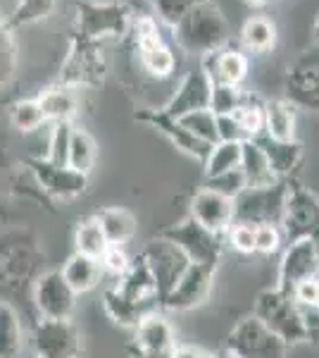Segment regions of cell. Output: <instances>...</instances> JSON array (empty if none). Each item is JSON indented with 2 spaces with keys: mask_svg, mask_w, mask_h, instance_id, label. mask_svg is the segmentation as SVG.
I'll return each instance as SVG.
<instances>
[{
  "mask_svg": "<svg viewBox=\"0 0 319 358\" xmlns=\"http://www.w3.org/2000/svg\"><path fill=\"white\" fill-rule=\"evenodd\" d=\"M214 122H217V141H246V134L234 115H214Z\"/></svg>",
  "mask_w": 319,
  "mask_h": 358,
  "instance_id": "cell-47",
  "label": "cell"
},
{
  "mask_svg": "<svg viewBox=\"0 0 319 358\" xmlns=\"http://www.w3.org/2000/svg\"><path fill=\"white\" fill-rule=\"evenodd\" d=\"M288 179H276L269 187H246L231 201V224H279L286 206Z\"/></svg>",
  "mask_w": 319,
  "mask_h": 358,
  "instance_id": "cell-2",
  "label": "cell"
},
{
  "mask_svg": "<svg viewBox=\"0 0 319 358\" xmlns=\"http://www.w3.org/2000/svg\"><path fill=\"white\" fill-rule=\"evenodd\" d=\"M55 8V0H17V8L13 13V20L8 24L22 27V24H34L38 20H45Z\"/></svg>",
  "mask_w": 319,
  "mask_h": 358,
  "instance_id": "cell-40",
  "label": "cell"
},
{
  "mask_svg": "<svg viewBox=\"0 0 319 358\" xmlns=\"http://www.w3.org/2000/svg\"><path fill=\"white\" fill-rule=\"evenodd\" d=\"M103 69L105 65H103V57L96 53V43L79 41L74 53L67 57L65 67H62L60 84L77 89L81 84L98 82V79H103Z\"/></svg>",
  "mask_w": 319,
  "mask_h": 358,
  "instance_id": "cell-20",
  "label": "cell"
},
{
  "mask_svg": "<svg viewBox=\"0 0 319 358\" xmlns=\"http://www.w3.org/2000/svg\"><path fill=\"white\" fill-rule=\"evenodd\" d=\"M103 308H105V313L112 317L117 325L133 327V330H136L138 322H141L143 317L155 313V310L146 308V306L129 301L124 294L117 292V287H110V289H105V294H103Z\"/></svg>",
  "mask_w": 319,
  "mask_h": 358,
  "instance_id": "cell-29",
  "label": "cell"
},
{
  "mask_svg": "<svg viewBox=\"0 0 319 358\" xmlns=\"http://www.w3.org/2000/svg\"><path fill=\"white\" fill-rule=\"evenodd\" d=\"M315 275H319V248L312 244L310 239L293 241V244H288V248L283 251L276 289L293 296L295 287L303 285L305 280H310V277H315Z\"/></svg>",
  "mask_w": 319,
  "mask_h": 358,
  "instance_id": "cell-14",
  "label": "cell"
},
{
  "mask_svg": "<svg viewBox=\"0 0 319 358\" xmlns=\"http://www.w3.org/2000/svg\"><path fill=\"white\" fill-rule=\"evenodd\" d=\"M179 122L186 127L195 138H200L202 143H210V146L217 143V122H214V113L210 108L184 115V117H179Z\"/></svg>",
  "mask_w": 319,
  "mask_h": 358,
  "instance_id": "cell-39",
  "label": "cell"
},
{
  "mask_svg": "<svg viewBox=\"0 0 319 358\" xmlns=\"http://www.w3.org/2000/svg\"><path fill=\"white\" fill-rule=\"evenodd\" d=\"M202 69L212 84L241 86L243 79L248 77V57L241 50H217V53L205 55Z\"/></svg>",
  "mask_w": 319,
  "mask_h": 358,
  "instance_id": "cell-22",
  "label": "cell"
},
{
  "mask_svg": "<svg viewBox=\"0 0 319 358\" xmlns=\"http://www.w3.org/2000/svg\"><path fill=\"white\" fill-rule=\"evenodd\" d=\"M96 163V141L86 129H77L74 127L72 138H69V151H67V167L74 172L89 175L91 167Z\"/></svg>",
  "mask_w": 319,
  "mask_h": 358,
  "instance_id": "cell-33",
  "label": "cell"
},
{
  "mask_svg": "<svg viewBox=\"0 0 319 358\" xmlns=\"http://www.w3.org/2000/svg\"><path fill=\"white\" fill-rule=\"evenodd\" d=\"M141 358H174V349L172 351H143Z\"/></svg>",
  "mask_w": 319,
  "mask_h": 358,
  "instance_id": "cell-52",
  "label": "cell"
},
{
  "mask_svg": "<svg viewBox=\"0 0 319 358\" xmlns=\"http://www.w3.org/2000/svg\"><path fill=\"white\" fill-rule=\"evenodd\" d=\"M136 120H141V122H148L153 129H158L162 136H167L174 146L179 148V151L193 155V158H198L205 163L207 153H210V143H202L200 138H195L191 131L184 127L179 120L170 117L165 110H146V113H138Z\"/></svg>",
  "mask_w": 319,
  "mask_h": 358,
  "instance_id": "cell-18",
  "label": "cell"
},
{
  "mask_svg": "<svg viewBox=\"0 0 319 358\" xmlns=\"http://www.w3.org/2000/svg\"><path fill=\"white\" fill-rule=\"evenodd\" d=\"M276 141H295V106L279 98L265 103V131Z\"/></svg>",
  "mask_w": 319,
  "mask_h": 358,
  "instance_id": "cell-28",
  "label": "cell"
},
{
  "mask_svg": "<svg viewBox=\"0 0 319 358\" xmlns=\"http://www.w3.org/2000/svg\"><path fill=\"white\" fill-rule=\"evenodd\" d=\"M246 177L243 172L236 167V170H229V172H222V175H214V177H205V187L202 189H210V192L224 196V199H231L234 201L243 189H246Z\"/></svg>",
  "mask_w": 319,
  "mask_h": 358,
  "instance_id": "cell-41",
  "label": "cell"
},
{
  "mask_svg": "<svg viewBox=\"0 0 319 358\" xmlns=\"http://www.w3.org/2000/svg\"><path fill=\"white\" fill-rule=\"evenodd\" d=\"M96 220L110 246H124L136 234V220L124 208H103L101 213H96Z\"/></svg>",
  "mask_w": 319,
  "mask_h": 358,
  "instance_id": "cell-30",
  "label": "cell"
},
{
  "mask_svg": "<svg viewBox=\"0 0 319 358\" xmlns=\"http://www.w3.org/2000/svg\"><path fill=\"white\" fill-rule=\"evenodd\" d=\"M241 41L251 53H267L276 41V29L265 17H251L241 29Z\"/></svg>",
  "mask_w": 319,
  "mask_h": 358,
  "instance_id": "cell-34",
  "label": "cell"
},
{
  "mask_svg": "<svg viewBox=\"0 0 319 358\" xmlns=\"http://www.w3.org/2000/svg\"><path fill=\"white\" fill-rule=\"evenodd\" d=\"M312 34H315V41L319 43V17L315 20V27H312Z\"/></svg>",
  "mask_w": 319,
  "mask_h": 358,
  "instance_id": "cell-53",
  "label": "cell"
},
{
  "mask_svg": "<svg viewBox=\"0 0 319 358\" xmlns=\"http://www.w3.org/2000/svg\"><path fill=\"white\" fill-rule=\"evenodd\" d=\"M291 106L319 110V48L307 50L288 74V98Z\"/></svg>",
  "mask_w": 319,
  "mask_h": 358,
  "instance_id": "cell-17",
  "label": "cell"
},
{
  "mask_svg": "<svg viewBox=\"0 0 319 358\" xmlns=\"http://www.w3.org/2000/svg\"><path fill=\"white\" fill-rule=\"evenodd\" d=\"M281 229L279 224H260L255 227V251L260 253H274L281 246Z\"/></svg>",
  "mask_w": 319,
  "mask_h": 358,
  "instance_id": "cell-45",
  "label": "cell"
},
{
  "mask_svg": "<svg viewBox=\"0 0 319 358\" xmlns=\"http://www.w3.org/2000/svg\"><path fill=\"white\" fill-rule=\"evenodd\" d=\"M107 239L103 234L101 224H98L96 215L91 217H84L79 224H77V232H74V251L77 253H84V256H91V258H98L101 261L103 253L107 251Z\"/></svg>",
  "mask_w": 319,
  "mask_h": 358,
  "instance_id": "cell-32",
  "label": "cell"
},
{
  "mask_svg": "<svg viewBox=\"0 0 319 358\" xmlns=\"http://www.w3.org/2000/svg\"><path fill=\"white\" fill-rule=\"evenodd\" d=\"M293 299L298 306H307V308H317L319 310V275L305 280L303 285L295 287Z\"/></svg>",
  "mask_w": 319,
  "mask_h": 358,
  "instance_id": "cell-49",
  "label": "cell"
},
{
  "mask_svg": "<svg viewBox=\"0 0 319 358\" xmlns=\"http://www.w3.org/2000/svg\"><path fill=\"white\" fill-rule=\"evenodd\" d=\"M253 315L260 322L276 334L286 346L305 342V325L300 306L295 303L291 294H283L281 289H265L255 299Z\"/></svg>",
  "mask_w": 319,
  "mask_h": 358,
  "instance_id": "cell-3",
  "label": "cell"
},
{
  "mask_svg": "<svg viewBox=\"0 0 319 358\" xmlns=\"http://www.w3.org/2000/svg\"><path fill=\"white\" fill-rule=\"evenodd\" d=\"M174 358H214L205 351H195V349H174Z\"/></svg>",
  "mask_w": 319,
  "mask_h": 358,
  "instance_id": "cell-51",
  "label": "cell"
},
{
  "mask_svg": "<svg viewBox=\"0 0 319 358\" xmlns=\"http://www.w3.org/2000/svg\"><path fill=\"white\" fill-rule=\"evenodd\" d=\"M234 117L239 120L246 141L258 138L265 131V103H260L255 96H248L243 106L234 113Z\"/></svg>",
  "mask_w": 319,
  "mask_h": 358,
  "instance_id": "cell-36",
  "label": "cell"
},
{
  "mask_svg": "<svg viewBox=\"0 0 319 358\" xmlns=\"http://www.w3.org/2000/svg\"><path fill=\"white\" fill-rule=\"evenodd\" d=\"M40 251L24 236L0 234V285L8 289H22L29 280L36 282Z\"/></svg>",
  "mask_w": 319,
  "mask_h": 358,
  "instance_id": "cell-7",
  "label": "cell"
},
{
  "mask_svg": "<svg viewBox=\"0 0 319 358\" xmlns=\"http://www.w3.org/2000/svg\"><path fill=\"white\" fill-rule=\"evenodd\" d=\"M251 141L258 143L265 151L267 160H269V167L279 179H288L291 172L300 165L303 160V143L298 141H276V138L260 134L258 138H251Z\"/></svg>",
  "mask_w": 319,
  "mask_h": 358,
  "instance_id": "cell-23",
  "label": "cell"
},
{
  "mask_svg": "<svg viewBox=\"0 0 319 358\" xmlns=\"http://www.w3.org/2000/svg\"><path fill=\"white\" fill-rule=\"evenodd\" d=\"M133 29H136V48L138 55H141L143 69L158 79H167L174 72L177 60H174L172 48L160 36V29L155 24V20L153 17H141L133 24Z\"/></svg>",
  "mask_w": 319,
  "mask_h": 358,
  "instance_id": "cell-12",
  "label": "cell"
},
{
  "mask_svg": "<svg viewBox=\"0 0 319 358\" xmlns=\"http://www.w3.org/2000/svg\"><path fill=\"white\" fill-rule=\"evenodd\" d=\"M114 287H117V292L124 294L129 301H136V303L146 306V308L155 310V313L162 308L158 287H155L153 275H150L148 265L143 263L141 256H138L136 261H131L129 270L119 277V282Z\"/></svg>",
  "mask_w": 319,
  "mask_h": 358,
  "instance_id": "cell-19",
  "label": "cell"
},
{
  "mask_svg": "<svg viewBox=\"0 0 319 358\" xmlns=\"http://www.w3.org/2000/svg\"><path fill=\"white\" fill-rule=\"evenodd\" d=\"M60 273L67 280V285L74 289V294H86L98 287V282H101V277H103V265L98 258H91V256H84V253L74 251L72 256L67 258V263L62 265Z\"/></svg>",
  "mask_w": 319,
  "mask_h": 358,
  "instance_id": "cell-25",
  "label": "cell"
},
{
  "mask_svg": "<svg viewBox=\"0 0 319 358\" xmlns=\"http://www.w3.org/2000/svg\"><path fill=\"white\" fill-rule=\"evenodd\" d=\"M241 165V143L236 141H217L205 158V177L222 175V172L236 170Z\"/></svg>",
  "mask_w": 319,
  "mask_h": 358,
  "instance_id": "cell-35",
  "label": "cell"
},
{
  "mask_svg": "<svg viewBox=\"0 0 319 358\" xmlns=\"http://www.w3.org/2000/svg\"><path fill=\"white\" fill-rule=\"evenodd\" d=\"M217 358H236V356H231V354H229V351H222V354H219Z\"/></svg>",
  "mask_w": 319,
  "mask_h": 358,
  "instance_id": "cell-54",
  "label": "cell"
},
{
  "mask_svg": "<svg viewBox=\"0 0 319 358\" xmlns=\"http://www.w3.org/2000/svg\"><path fill=\"white\" fill-rule=\"evenodd\" d=\"M10 122L20 131H34L45 122L43 110L38 106V98H22L10 108Z\"/></svg>",
  "mask_w": 319,
  "mask_h": 358,
  "instance_id": "cell-37",
  "label": "cell"
},
{
  "mask_svg": "<svg viewBox=\"0 0 319 358\" xmlns=\"http://www.w3.org/2000/svg\"><path fill=\"white\" fill-rule=\"evenodd\" d=\"M248 3H253V5H260V3H262V0H248Z\"/></svg>",
  "mask_w": 319,
  "mask_h": 358,
  "instance_id": "cell-55",
  "label": "cell"
},
{
  "mask_svg": "<svg viewBox=\"0 0 319 358\" xmlns=\"http://www.w3.org/2000/svg\"><path fill=\"white\" fill-rule=\"evenodd\" d=\"M24 351V332L17 310L10 303L0 301V358H22Z\"/></svg>",
  "mask_w": 319,
  "mask_h": 358,
  "instance_id": "cell-31",
  "label": "cell"
},
{
  "mask_svg": "<svg viewBox=\"0 0 319 358\" xmlns=\"http://www.w3.org/2000/svg\"><path fill=\"white\" fill-rule=\"evenodd\" d=\"M224 351L236 358H286L288 346L255 315L243 317L226 337Z\"/></svg>",
  "mask_w": 319,
  "mask_h": 358,
  "instance_id": "cell-8",
  "label": "cell"
},
{
  "mask_svg": "<svg viewBox=\"0 0 319 358\" xmlns=\"http://www.w3.org/2000/svg\"><path fill=\"white\" fill-rule=\"evenodd\" d=\"M212 280H214V268L191 263L186 273L179 277V282L174 285V289L162 299V308L172 310V313L195 308V306H200L207 299V294L212 289Z\"/></svg>",
  "mask_w": 319,
  "mask_h": 358,
  "instance_id": "cell-13",
  "label": "cell"
},
{
  "mask_svg": "<svg viewBox=\"0 0 319 358\" xmlns=\"http://www.w3.org/2000/svg\"><path fill=\"white\" fill-rule=\"evenodd\" d=\"M174 38H177V45L181 50L205 57L222 50V45L229 41V24H226L224 15L214 8L210 0H200L174 27Z\"/></svg>",
  "mask_w": 319,
  "mask_h": 358,
  "instance_id": "cell-1",
  "label": "cell"
},
{
  "mask_svg": "<svg viewBox=\"0 0 319 358\" xmlns=\"http://www.w3.org/2000/svg\"><path fill=\"white\" fill-rule=\"evenodd\" d=\"M210 91H212V82L207 79L205 69H191L186 77L181 79V84L177 86L174 96L170 98L162 110H165L170 117L179 120L188 113L195 110H207L210 108Z\"/></svg>",
  "mask_w": 319,
  "mask_h": 358,
  "instance_id": "cell-16",
  "label": "cell"
},
{
  "mask_svg": "<svg viewBox=\"0 0 319 358\" xmlns=\"http://www.w3.org/2000/svg\"><path fill=\"white\" fill-rule=\"evenodd\" d=\"M141 258H143V263L148 265L150 275H153L155 287H158V294H160V301L174 289L179 277L186 273V268L191 265L188 258L184 256L172 241L162 239V236L153 239L146 248H143Z\"/></svg>",
  "mask_w": 319,
  "mask_h": 358,
  "instance_id": "cell-10",
  "label": "cell"
},
{
  "mask_svg": "<svg viewBox=\"0 0 319 358\" xmlns=\"http://www.w3.org/2000/svg\"><path fill=\"white\" fill-rule=\"evenodd\" d=\"M31 344L36 358H79L81 332L69 317L65 320H45L40 317L34 327Z\"/></svg>",
  "mask_w": 319,
  "mask_h": 358,
  "instance_id": "cell-9",
  "label": "cell"
},
{
  "mask_svg": "<svg viewBox=\"0 0 319 358\" xmlns=\"http://www.w3.org/2000/svg\"><path fill=\"white\" fill-rule=\"evenodd\" d=\"M15 69V43L10 36V24L0 17V86L13 77Z\"/></svg>",
  "mask_w": 319,
  "mask_h": 358,
  "instance_id": "cell-44",
  "label": "cell"
},
{
  "mask_svg": "<svg viewBox=\"0 0 319 358\" xmlns=\"http://www.w3.org/2000/svg\"><path fill=\"white\" fill-rule=\"evenodd\" d=\"M300 313H303V325H305V339H312L319 344V310L300 306Z\"/></svg>",
  "mask_w": 319,
  "mask_h": 358,
  "instance_id": "cell-50",
  "label": "cell"
},
{
  "mask_svg": "<svg viewBox=\"0 0 319 358\" xmlns=\"http://www.w3.org/2000/svg\"><path fill=\"white\" fill-rule=\"evenodd\" d=\"M200 0H153V8L162 22L170 27H177Z\"/></svg>",
  "mask_w": 319,
  "mask_h": 358,
  "instance_id": "cell-43",
  "label": "cell"
},
{
  "mask_svg": "<svg viewBox=\"0 0 319 358\" xmlns=\"http://www.w3.org/2000/svg\"><path fill=\"white\" fill-rule=\"evenodd\" d=\"M281 234L288 244L310 239L319 248V199L293 179H288Z\"/></svg>",
  "mask_w": 319,
  "mask_h": 358,
  "instance_id": "cell-4",
  "label": "cell"
},
{
  "mask_svg": "<svg viewBox=\"0 0 319 358\" xmlns=\"http://www.w3.org/2000/svg\"><path fill=\"white\" fill-rule=\"evenodd\" d=\"M101 265H103V273H112L114 277H121L129 270V265H131V258L124 253V248L121 246H107V251L103 253V258H101Z\"/></svg>",
  "mask_w": 319,
  "mask_h": 358,
  "instance_id": "cell-46",
  "label": "cell"
},
{
  "mask_svg": "<svg viewBox=\"0 0 319 358\" xmlns=\"http://www.w3.org/2000/svg\"><path fill=\"white\" fill-rule=\"evenodd\" d=\"M38 106L43 110L45 122H72L79 110V94L72 86L55 84L38 96Z\"/></svg>",
  "mask_w": 319,
  "mask_h": 358,
  "instance_id": "cell-24",
  "label": "cell"
},
{
  "mask_svg": "<svg viewBox=\"0 0 319 358\" xmlns=\"http://www.w3.org/2000/svg\"><path fill=\"white\" fill-rule=\"evenodd\" d=\"M136 344L138 354L143 351H172L174 349V332L165 315L153 313L146 315L136 327Z\"/></svg>",
  "mask_w": 319,
  "mask_h": 358,
  "instance_id": "cell-26",
  "label": "cell"
},
{
  "mask_svg": "<svg viewBox=\"0 0 319 358\" xmlns=\"http://www.w3.org/2000/svg\"><path fill=\"white\" fill-rule=\"evenodd\" d=\"M191 217L202 227L224 234L231 227V199H224L210 189H200L191 201Z\"/></svg>",
  "mask_w": 319,
  "mask_h": 358,
  "instance_id": "cell-21",
  "label": "cell"
},
{
  "mask_svg": "<svg viewBox=\"0 0 319 358\" xmlns=\"http://www.w3.org/2000/svg\"><path fill=\"white\" fill-rule=\"evenodd\" d=\"M248 94H243L241 86H226V84H212L210 91V110L214 115H234L243 106Z\"/></svg>",
  "mask_w": 319,
  "mask_h": 358,
  "instance_id": "cell-38",
  "label": "cell"
},
{
  "mask_svg": "<svg viewBox=\"0 0 319 358\" xmlns=\"http://www.w3.org/2000/svg\"><path fill=\"white\" fill-rule=\"evenodd\" d=\"M239 170L243 172V177H246L248 187H269V184H274L276 179H279L274 172H272L269 160H267L265 151L255 141H243L241 143Z\"/></svg>",
  "mask_w": 319,
  "mask_h": 358,
  "instance_id": "cell-27",
  "label": "cell"
},
{
  "mask_svg": "<svg viewBox=\"0 0 319 358\" xmlns=\"http://www.w3.org/2000/svg\"><path fill=\"white\" fill-rule=\"evenodd\" d=\"M31 172L36 177L38 187L43 189L45 194H50L53 199H77L86 192V184H89V175H81V172H74L72 167L67 165H55L45 158H34L31 163Z\"/></svg>",
  "mask_w": 319,
  "mask_h": 358,
  "instance_id": "cell-15",
  "label": "cell"
},
{
  "mask_svg": "<svg viewBox=\"0 0 319 358\" xmlns=\"http://www.w3.org/2000/svg\"><path fill=\"white\" fill-rule=\"evenodd\" d=\"M229 241L239 253H255V227H251V224H231Z\"/></svg>",
  "mask_w": 319,
  "mask_h": 358,
  "instance_id": "cell-48",
  "label": "cell"
},
{
  "mask_svg": "<svg viewBox=\"0 0 319 358\" xmlns=\"http://www.w3.org/2000/svg\"><path fill=\"white\" fill-rule=\"evenodd\" d=\"M72 131H74L72 122H55L53 124L45 160H50V163H55V165H67V151H69V138H72Z\"/></svg>",
  "mask_w": 319,
  "mask_h": 358,
  "instance_id": "cell-42",
  "label": "cell"
},
{
  "mask_svg": "<svg viewBox=\"0 0 319 358\" xmlns=\"http://www.w3.org/2000/svg\"><path fill=\"white\" fill-rule=\"evenodd\" d=\"M131 17L126 5L121 3H98V0H81L77 5V29L79 41L98 43L105 38H117L126 34Z\"/></svg>",
  "mask_w": 319,
  "mask_h": 358,
  "instance_id": "cell-5",
  "label": "cell"
},
{
  "mask_svg": "<svg viewBox=\"0 0 319 358\" xmlns=\"http://www.w3.org/2000/svg\"><path fill=\"white\" fill-rule=\"evenodd\" d=\"M34 303L45 320H65L77 306V294L60 270H45L34 282Z\"/></svg>",
  "mask_w": 319,
  "mask_h": 358,
  "instance_id": "cell-11",
  "label": "cell"
},
{
  "mask_svg": "<svg viewBox=\"0 0 319 358\" xmlns=\"http://www.w3.org/2000/svg\"><path fill=\"white\" fill-rule=\"evenodd\" d=\"M160 236L172 241L191 263L210 265V268H217L219 256H222V248H224L222 234L202 227V224L198 220H193L191 215L184 222L162 229Z\"/></svg>",
  "mask_w": 319,
  "mask_h": 358,
  "instance_id": "cell-6",
  "label": "cell"
}]
</instances>
